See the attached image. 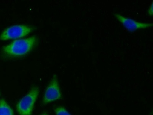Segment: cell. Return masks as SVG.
Listing matches in <instances>:
<instances>
[{"instance_id": "cell-1", "label": "cell", "mask_w": 153, "mask_h": 115, "mask_svg": "<svg viewBox=\"0 0 153 115\" xmlns=\"http://www.w3.org/2000/svg\"><path fill=\"white\" fill-rule=\"evenodd\" d=\"M38 38L35 36L16 40L2 49V54L10 58L21 57L30 52L36 45Z\"/></svg>"}, {"instance_id": "cell-2", "label": "cell", "mask_w": 153, "mask_h": 115, "mask_svg": "<svg viewBox=\"0 0 153 115\" xmlns=\"http://www.w3.org/2000/svg\"><path fill=\"white\" fill-rule=\"evenodd\" d=\"M39 93L38 87H33L29 92L16 105V109L20 115H31L34 104Z\"/></svg>"}, {"instance_id": "cell-3", "label": "cell", "mask_w": 153, "mask_h": 115, "mask_svg": "<svg viewBox=\"0 0 153 115\" xmlns=\"http://www.w3.org/2000/svg\"><path fill=\"white\" fill-rule=\"evenodd\" d=\"M35 29L33 27L24 25H13L4 30L0 35V40L20 38L32 32Z\"/></svg>"}, {"instance_id": "cell-4", "label": "cell", "mask_w": 153, "mask_h": 115, "mask_svg": "<svg viewBox=\"0 0 153 115\" xmlns=\"http://www.w3.org/2000/svg\"><path fill=\"white\" fill-rule=\"evenodd\" d=\"M62 97L57 77L53 75L48 86L43 96L42 103L46 104L51 102L58 100Z\"/></svg>"}, {"instance_id": "cell-5", "label": "cell", "mask_w": 153, "mask_h": 115, "mask_svg": "<svg viewBox=\"0 0 153 115\" xmlns=\"http://www.w3.org/2000/svg\"><path fill=\"white\" fill-rule=\"evenodd\" d=\"M114 15L126 28L131 31H134L139 29L148 28L153 26L152 23L140 22L117 13L114 14Z\"/></svg>"}, {"instance_id": "cell-6", "label": "cell", "mask_w": 153, "mask_h": 115, "mask_svg": "<svg viewBox=\"0 0 153 115\" xmlns=\"http://www.w3.org/2000/svg\"><path fill=\"white\" fill-rule=\"evenodd\" d=\"M0 115H14L13 110L4 99L0 100Z\"/></svg>"}, {"instance_id": "cell-7", "label": "cell", "mask_w": 153, "mask_h": 115, "mask_svg": "<svg viewBox=\"0 0 153 115\" xmlns=\"http://www.w3.org/2000/svg\"><path fill=\"white\" fill-rule=\"evenodd\" d=\"M56 115H71L63 107L59 106L55 109Z\"/></svg>"}, {"instance_id": "cell-8", "label": "cell", "mask_w": 153, "mask_h": 115, "mask_svg": "<svg viewBox=\"0 0 153 115\" xmlns=\"http://www.w3.org/2000/svg\"><path fill=\"white\" fill-rule=\"evenodd\" d=\"M152 3L151 7H150L149 9L148 10V13L149 15H152L153 14V11H152Z\"/></svg>"}, {"instance_id": "cell-9", "label": "cell", "mask_w": 153, "mask_h": 115, "mask_svg": "<svg viewBox=\"0 0 153 115\" xmlns=\"http://www.w3.org/2000/svg\"><path fill=\"white\" fill-rule=\"evenodd\" d=\"M41 115H48L46 112H44L41 114Z\"/></svg>"}]
</instances>
